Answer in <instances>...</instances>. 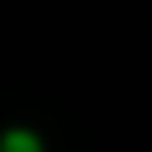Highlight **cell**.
<instances>
[{
  "instance_id": "obj_1",
  "label": "cell",
  "mask_w": 152,
  "mask_h": 152,
  "mask_svg": "<svg viewBox=\"0 0 152 152\" xmlns=\"http://www.w3.org/2000/svg\"><path fill=\"white\" fill-rule=\"evenodd\" d=\"M5 152H38V142H33L28 133H10V138H5Z\"/></svg>"
}]
</instances>
